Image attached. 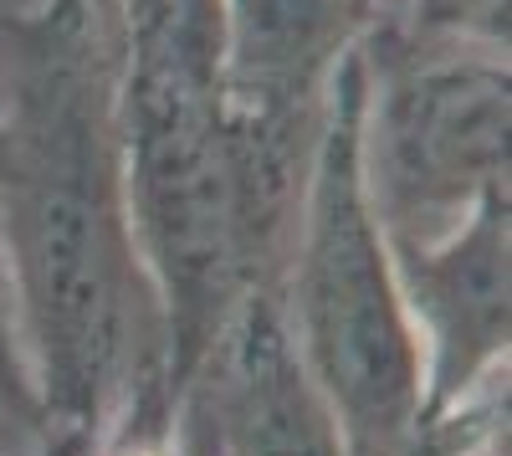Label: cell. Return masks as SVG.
<instances>
[{"instance_id":"obj_3","label":"cell","mask_w":512,"mask_h":456,"mask_svg":"<svg viewBox=\"0 0 512 456\" xmlns=\"http://www.w3.org/2000/svg\"><path fill=\"white\" fill-rule=\"evenodd\" d=\"M364 57L333 77L303 226L282 277V318L349 456L425 451V369L405 318L390 246L359 185Z\"/></svg>"},{"instance_id":"obj_1","label":"cell","mask_w":512,"mask_h":456,"mask_svg":"<svg viewBox=\"0 0 512 456\" xmlns=\"http://www.w3.org/2000/svg\"><path fill=\"white\" fill-rule=\"evenodd\" d=\"M0 113V246L47 431L103 436L169 385V339L123 190L103 0H16ZM175 390V385H169Z\"/></svg>"},{"instance_id":"obj_2","label":"cell","mask_w":512,"mask_h":456,"mask_svg":"<svg viewBox=\"0 0 512 456\" xmlns=\"http://www.w3.org/2000/svg\"><path fill=\"white\" fill-rule=\"evenodd\" d=\"M128 216L159 293L169 385L231 313L282 293L318 144L246 123L221 88V0H103Z\"/></svg>"},{"instance_id":"obj_10","label":"cell","mask_w":512,"mask_h":456,"mask_svg":"<svg viewBox=\"0 0 512 456\" xmlns=\"http://www.w3.org/2000/svg\"><path fill=\"white\" fill-rule=\"evenodd\" d=\"M0 416L41 431L47 436V416L31 385V364H26V344H21V318H16V287H11V267H6V246H0Z\"/></svg>"},{"instance_id":"obj_13","label":"cell","mask_w":512,"mask_h":456,"mask_svg":"<svg viewBox=\"0 0 512 456\" xmlns=\"http://www.w3.org/2000/svg\"><path fill=\"white\" fill-rule=\"evenodd\" d=\"M41 441H47L41 431H26V426H16V421L0 416V456H36Z\"/></svg>"},{"instance_id":"obj_9","label":"cell","mask_w":512,"mask_h":456,"mask_svg":"<svg viewBox=\"0 0 512 456\" xmlns=\"http://www.w3.org/2000/svg\"><path fill=\"white\" fill-rule=\"evenodd\" d=\"M93 456H180V395L169 385L134 395L98 436Z\"/></svg>"},{"instance_id":"obj_12","label":"cell","mask_w":512,"mask_h":456,"mask_svg":"<svg viewBox=\"0 0 512 456\" xmlns=\"http://www.w3.org/2000/svg\"><path fill=\"white\" fill-rule=\"evenodd\" d=\"M98 436H82V431H47V441L36 446V456H93Z\"/></svg>"},{"instance_id":"obj_4","label":"cell","mask_w":512,"mask_h":456,"mask_svg":"<svg viewBox=\"0 0 512 456\" xmlns=\"http://www.w3.org/2000/svg\"><path fill=\"white\" fill-rule=\"evenodd\" d=\"M359 185L384 246H436L507 190V52L415 41L379 26L364 47Z\"/></svg>"},{"instance_id":"obj_11","label":"cell","mask_w":512,"mask_h":456,"mask_svg":"<svg viewBox=\"0 0 512 456\" xmlns=\"http://www.w3.org/2000/svg\"><path fill=\"white\" fill-rule=\"evenodd\" d=\"M180 456H226L216 431L205 421V410L190 395H180Z\"/></svg>"},{"instance_id":"obj_5","label":"cell","mask_w":512,"mask_h":456,"mask_svg":"<svg viewBox=\"0 0 512 456\" xmlns=\"http://www.w3.org/2000/svg\"><path fill=\"white\" fill-rule=\"evenodd\" d=\"M425 369V421L507 380L512 344V195H487L436 246H390Z\"/></svg>"},{"instance_id":"obj_8","label":"cell","mask_w":512,"mask_h":456,"mask_svg":"<svg viewBox=\"0 0 512 456\" xmlns=\"http://www.w3.org/2000/svg\"><path fill=\"white\" fill-rule=\"evenodd\" d=\"M400 31L415 41H451V47L507 52L512 0H410Z\"/></svg>"},{"instance_id":"obj_7","label":"cell","mask_w":512,"mask_h":456,"mask_svg":"<svg viewBox=\"0 0 512 456\" xmlns=\"http://www.w3.org/2000/svg\"><path fill=\"white\" fill-rule=\"evenodd\" d=\"M180 395L205 410L226 456H349L292 349L277 293H256L231 313Z\"/></svg>"},{"instance_id":"obj_6","label":"cell","mask_w":512,"mask_h":456,"mask_svg":"<svg viewBox=\"0 0 512 456\" xmlns=\"http://www.w3.org/2000/svg\"><path fill=\"white\" fill-rule=\"evenodd\" d=\"M379 26L364 0H221L226 103L277 139L323 144L333 77Z\"/></svg>"},{"instance_id":"obj_14","label":"cell","mask_w":512,"mask_h":456,"mask_svg":"<svg viewBox=\"0 0 512 456\" xmlns=\"http://www.w3.org/2000/svg\"><path fill=\"white\" fill-rule=\"evenodd\" d=\"M364 6L384 21V26H400L405 21V6H410V0H364Z\"/></svg>"}]
</instances>
